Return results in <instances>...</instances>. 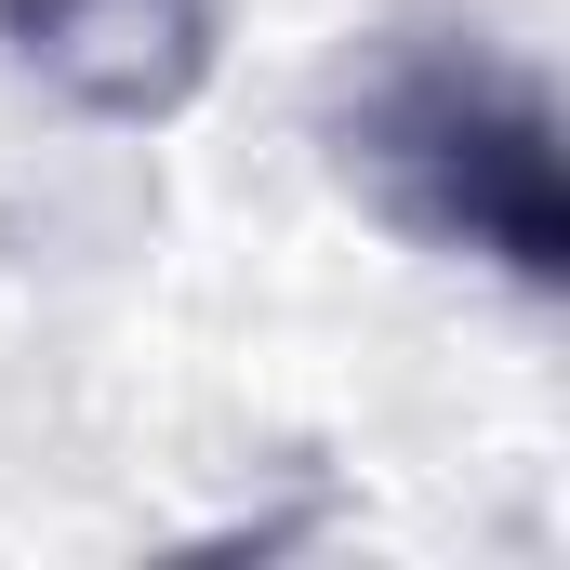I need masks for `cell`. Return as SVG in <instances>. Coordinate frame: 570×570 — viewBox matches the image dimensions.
I'll return each instance as SVG.
<instances>
[{
    "label": "cell",
    "mask_w": 570,
    "mask_h": 570,
    "mask_svg": "<svg viewBox=\"0 0 570 570\" xmlns=\"http://www.w3.org/2000/svg\"><path fill=\"white\" fill-rule=\"evenodd\" d=\"M345 173L438 253H478L518 292H558L570 266V186H558V107L491 67L478 40L385 53L372 94L345 107Z\"/></svg>",
    "instance_id": "cell-1"
},
{
    "label": "cell",
    "mask_w": 570,
    "mask_h": 570,
    "mask_svg": "<svg viewBox=\"0 0 570 570\" xmlns=\"http://www.w3.org/2000/svg\"><path fill=\"white\" fill-rule=\"evenodd\" d=\"M0 40L80 120H173L213 80V0H0Z\"/></svg>",
    "instance_id": "cell-2"
}]
</instances>
